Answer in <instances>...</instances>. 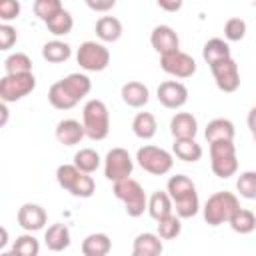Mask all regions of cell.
<instances>
[{
  "label": "cell",
  "mask_w": 256,
  "mask_h": 256,
  "mask_svg": "<svg viewBox=\"0 0 256 256\" xmlns=\"http://www.w3.org/2000/svg\"><path fill=\"white\" fill-rule=\"evenodd\" d=\"M134 250H140V252H146V254H152V256H160L162 250H164L162 238L158 234H152V232L138 234L134 238Z\"/></svg>",
  "instance_id": "4dcf8cb0"
},
{
  "label": "cell",
  "mask_w": 256,
  "mask_h": 256,
  "mask_svg": "<svg viewBox=\"0 0 256 256\" xmlns=\"http://www.w3.org/2000/svg\"><path fill=\"white\" fill-rule=\"evenodd\" d=\"M238 208H240V202L232 192H216L208 198L204 206V220L210 226H220L224 222H230L232 214Z\"/></svg>",
  "instance_id": "3957f363"
},
{
  "label": "cell",
  "mask_w": 256,
  "mask_h": 256,
  "mask_svg": "<svg viewBox=\"0 0 256 256\" xmlns=\"http://www.w3.org/2000/svg\"><path fill=\"white\" fill-rule=\"evenodd\" d=\"M48 100H50V104H52L56 110H70V108H74V106L78 104V100H74V98L68 94V90L62 86V82H56V84L50 86V90H48Z\"/></svg>",
  "instance_id": "f546056e"
},
{
  "label": "cell",
  "mask_w": 256,
  "mask_h": 256,
  "mask_svg": "<svg viewBox=\"0 0 256 256\" xmlns=\"http://www.w3.org/2000/svg\"><path fill=\"white\" fill-rule=\"evenodd\" d=\"M18 40V34L12 26L0 24V50H10Z\"/></svg>",
  "instance_id": "7bdbcfd3"
},
{
  "label": "cell",
  "mask_w": 256,
  "mask_h": 256,
  "mask_svg": "<svg viewBox=\"0 0 256 256\" xmlns=\"http://www.w3.org/2000/svg\"><path fill=\"white\" fill-rule=\"evenodd\" d=\"M174 208H176V216L178 218H194L200 210V200H198V194H190V196H184L180 200L174 202Z\"/></svg>",
  "instance_id": "e575fe53"
},
{
  "label": "cell",
  "mask_w": 256,
  "mask_h": 256,
  "mask_svg": "<svg viewBox=\"0 0 256 256\" xmlns=\"http://www.w3.org/2000/svg\"><path fill=\"white\" fill-rule=\"evenodd\" d=\"M158 6L162 8V10H168V12H176V10H180L182 8V2L180 0H158Z\"/></svg>",
  "instance_id": "f6af8a7d"
},
{
  "label": "cell",
  "mask_w": 256,
  "mask_h": 256,
  "mask_svg": "<svg viewBox=\"0 0 256 256\" xmlns=\"http://www.w3.org/2000/svg\"><path fill=\"white\" fill-rule=\"evenodd\" d=\"M166 188H168V194H170L172 202H176V200H180V198L190 196V194L196 192L194 182H192L188 176H184V174H176V176H172V178L168 180V186H166Z\"/></svg>",
  "instance_id": "4316f807"
},
{
  "label": "cell",
  "mask_w": 256,
  "mask_h": 256,
  "mask_svg": "<svg viewBox=\"0 0 256 256\" xmlns=\"http://www.w3.org/2000/svg\"><path fill=\"white\" fill-rule=\"evenodd\" d=\"M0 256H18V254H14V252L10 250V252H4V254H0Z\"/></svg>",
  "instance_id": "f907efd6"
},
{
  "label": "cell",
  "mask_w": 256,
  "mask_h": 256,
  "mask_svg": "<svg viewBox=\"0 0 256 256\" xmlns=\"http://www.w3.org/2000/svg\"><path fill=\"white\" fill-rule=\"evenodd\" d=\"M254 140H256V134H254Z\"/></svg>",
  "instance_id": "816d5d0a"
},
{
  "label": "cell",
  "mask_w": 256,
  "mask_h": 256,
  "mask_svg": "<svg viewBox=\"0 0 256 256\" xmlns=\"http://www.w3.org/2000/svg\"><path fill=\"white\" fill-rule=\"evenodd\" d=\"M136 160L144 172L154 174V176H164L174 166L172 154L158 146H142L136 154Z\"/></svg>",
  "instance_id": "5b68a950"
},
{
  "label": "cell",
  "mask_w": 256,
  "mask_h": 256,
  "mask_svg": "<svg viewBox=\"0 0 256 256\" xmlns=\"http://www.w3.org/2000/svg\"><path fill=\"white\" fill-rule=\"evenodd\" d=\"M170 132H172L174 140L194 138L196 132H198V120L192 114H188V112H178L170 120Z\"/></svg>",
  "instance_id": "5bb4252c"
},
{
  "label": "cell",
  "mask_w": 256,
  "mask_h": 256,
  "mask_svg": "<svg viewBox=\"0 0 256 256\" xmlns=\"http://www.w3.org/2000/svg\"><path fill=\"white\" fill-rule=\"evenodd\" d=\"M150 42H152V48L160 56H166V54H172V52H178L180 50V38H178V34L170 26H166V24H160V26H156L152 30Z\"/></svg>",
  "instance_id": "7c38bea8"
},
{
  "label": "cell",
  "mask_w": 256,
  "mask_h": 256,
  "mask_svg": "<svg viewBox=\"0 0 256 256\" xmlns=\"http://www.w3.org/2000/svg\"><path fill=\"white\" fill-rule=\"evenodd\" d=\"M6 242H8V230L2 228V240H0V246H6Z\"/></svg>",
  "instance_id": "c3c4849f"
},
{
  "label": "cell",
  "mask_w": 256,
  "mask_h": 256,
  "mask_svg": "<svg viewBox=\"0 0 256 256\" xmlns=\"http://www.w3.org/2000/svg\"><path fill=\"white\" fill-rule=\"evenodd\" d=\"M204 136H206L208 144L220 142V140H230V142H234L236 128H234V124H232L228 118H214L212 122H208Z\"/></svg>",
  "instance_id": "e0dca14e"
},
{
  "label": "cell",
  "mask_w": 256,
  "mask_h": 256,
  "mask_svg": "<svg viewBox=\"0 0 256 256\" xmlns=\"http://www.w3.org/2000/svg\"><path fill=\"white\" fill-rule=\"evenodd\" d=\"M202 56H204V60H206V64H208L210 68H212L214 64H218V62H224V60L232 58V56H230V46H228V42H224L222 38H212V40H208V42L204 44Z\"/></svg>",
  "instance_id": "ffe728a7"
},
{
  "label": "cell",
  "mask_w": 256,
  "mask_h": 256,
  "mask_svg": "<svg viewBox=\"0 0 256 256\" xmlns=\"http://www.w3.org/2000/svg\"><path fill=\"white\" fill-rule=\"evenodd\" d=\"M248 128L252 130V134H256V106L250 110L248 114Z\"/></svg>",
  "instance_id": "bcb514c9"
},
{
  "label": "cell",
  "mask_w": 256,
  "mask_h": 256,
  "mask_svg": "<svg viewBox=\"0 0 256 256\" xmlns=\"http://www.w3.org/2000/svg\"><path fill=\"white\" fill-rule=\"evenodd\" d=\"M80 174H82V172H80L74 164H62V166H58V170H56V180H58V184H60L64 190L70 192Z\"/></svg>",
  "instance_id": "f35d334b"
},
{
  "label": "cell",
  "mask_w": 256,
  "mask_h": 256,
  "mask_svg": "<svg viewBox=\"0 0 256 256\" xmlns=\"http://www.w3.org/2000/svg\"><path fill=\"white\" fill-rule=\"evenodd\" d=\"M160 68L170 74V76H176V78H190L194 72H196V62L190 54L178 50V52H172V54H166V56H160Z\"/></svg>",
  "instance_id": "9c48e42d"
},
{
  "label": "cell",
  "mask_w": 256,
  "mask_h": 256,
  "mask_svg": "<svg viewBox=\"0 0 256 256\" xmlns=\"http://www.w3.org/2000/svg\"><path fill=\"white\" fill-rule=\"evenodd\" d=\"M172 210H174V202H172V198H170L168 192L158 190V192H154L150 196V200H148V212H150V216L156 222L172 216Z\"/></svg>",
  "instance_id": "ac0fdd59"
},
{
  "label": "cell",
  "mask_w": 256,
  "mask_h": 256,
  "mask_svg": "<svg viewBox=\"0 0 256 256\" xmlns=\"http://www.w3.org/2000/svg\"><path fill=\"white\" fill-rule=\"evenodd\" d=\"M122 100L130 108H142L150 100V90L142 82H126L122 86Z\"/></svg>",
  "instance_id": "2e32d148"
},
{
  "label": "cell",
  "mask_w": 256,
  "mask_h": 256,
  "mask_svg": "<svg viewBox=\"0 0 256 256\" xmlns=\"http://www.w3.org/2000/svg\"><path fill=\"white\" fill-rule=\"evenodd\" d=\"M210 160H212V172L226 180L238 172V158H236V146L230 140H220L210 144Z\"/></svg>",
  "instance_id": "277c9868"
},
{
  "label": "cell",
  "mask_w": 256,
  "mask_h": 256,
  "mask_svg": "<svg viewBox=\"0 0 256 256\" xmlns=\"http://www.w3.org/2000/svg\"><path fill=\"white\" fill-rule=\"evenodd\" d=\"M76 60H78L80 68H84L86 72H102L110 64V52L104 44L88 40V42L80 44Z\"/></svg>",
  "instance_id": "8992f818"
},
{
  "label": "cell",
  "mask_w": 256,
  "mask_h": 256,
  "mask_svg": "<svg viewBox=\"0 0 256 256\" xmlns=\"http://www.w3.org/2000/svg\"><path fill=\"white\" fill-rule=\"evenodd\" d=\"M36 88L34 74H16V76H4L0 80V98L2 102H18L24 96H28Z\"/></svg>",
  "instance_id": "ba28073f"
},
{
  "label": "cell",
  "mask_w": 256,
  "mask_h": 256,
  "mask_svg": "<svg viewBox=\"0 0 256 256\" xmlns=\"http://www.w3.org/2000/svg\"><path fill=\"white\" fill-rule=\"evenodd\" d=\"M60 82H62V86L68 90V94H70L74 100H78V102H80L84 96H88L90 90H92V82H90V78H88L86 74H68V76L62 78Z\"/></svg>",
  "instance_id": "7402d4cb"
},
{
  "label": "cell",
  "mask_w": 256,
  "mask_h": 256,
  "mask_svg": "<svg viewBox=\"0 0 256 256\" xmlns=\"http://www.w3.org/2000/svg\"><path fill=\"white\" fill-rule=\"evenodd\" d=\"M176 158H180L182 162H198L202 158V146L194 140V138H186V140H174L172 146Z\"/></svg>",
  "instance_id": "484cf974"
},
{
  "label": "cell",
  "mask_w": 256,
  "mask_h": 256,
  "mask_svg": "<svg viewBox=\"0 0 256 256\" xmlns=\"http://www.w3.org/2000/svg\"><path fill=\"white\" fill-rule=\"evenodd\" d=\"M4 68L8 76H16V74H30L32 72V60L24 54V52H16L10 54L4 60Z\"/></svg>",
  "instance_id": "1f68e13d"
},
{
  "label": "cell",
  "mask_w": 256,
  "mask_h": 256,
  "mask_svg": "<svg viewBox=\"0 0 256 256\" xmlns=\"http://www.w3.org/2000/svg\"><path fill=\"white\" fill-rule=\"evenodd\" d=\"M158 100L164 108H170V110L182 108L188 102V88L182 82L166 80L158 86Z\"/></svg>",
  "instance_id": "8fae6325"
},
{
  "label": "cell",
  "mask_w": 256,
  "mask_h": 256,
  "mask_svg": "<svg viewBox=\"0 0 256 256\" xmlns=\"http://www.w3.org/2000/svg\"><path fill=\"white\" fill-rule=\"evenodd\" d=\"M110 250H112V240L102 232L90 234L82 242V254L84 256H108Z\"/></svg>",
  "instance_id": "44dd1931"
},
{
  "label": "cell",
  "mask_w": 256,
  "mask_h": 256,
  "mask_svg": "<svg viewBox=\"0 0 256 256\" xmlns=\"http://www.w3.org/2000/svg\"><path fill=\"white\" fill-rule=\"evenodd\" d=\"M210 70H212V76L216 80V86L222 92L230 94V92H236L240 88V72H238V64L234 62V58L218 62Z\"/></svg>",
  "instance_id": "30bf717a"
},
{
  "label": "cell",
  "mask_w": 256,
  "mask_h": 256,
  "mask_svg": "<svg viewBox=\"0 0 256 256\" xmlns=\"http://www.w3.org/2000/svg\"><path fill=\"white\" fill-rule=\"evenodd\" d=\"M86 6H88L90 10H96V12H106V10H112V8L116 6V2H114V0H104V2L86 0Z\"/></svg>",
  "instance_id": "ee69618b"
},
{
  "label": "cell",
  "mask_w": 256,
  "mask_h": 256,
  "mask_svg": "<svg viewBox=\"0 0 256 256\" xmlns=\"http://www.w3.org/2000/svg\"><path fill=\"white\" fill-rule=\"evenodd\" d=\"M94 192H96V182H94V178L90 174H84V172L78 176L76 184L70 190V194L76 196V198H90Z\"/></svg>",
  "instance_id": "ab89813d"
},
{
  "label": "cell",
  "mask_w": 256,
  "mask_h": 256,
  "mask_svg": "<svg viewBox=\"0 0 256 256\" xmlns=\"http://www.w3.org/2000/svg\"><path fill=\"white\" fill-rule=\"evenodd\" d=\"M86 136V130H84V124H80L78 120H62L58 122L56 126V138L60 144L64 146H74V144H80V140Z\"/></svg>",
  "instance_id": "9a60e30c"
},
{
  "label": "cell",
  "mask_w": 256,
  "mask_h": 256,
  "mask_svg": "<svg viewBox=\"0 0 256 256\" xmlns=\"http://www.w3.org/2000/svg\"><path fill=\"white\" fill-rule=\"evenodd\" d=\"M20 2H16V0H2L0 2V18L4 20V22H10V20H14V18H18L20 16Z\"/></svg>",
  "instance_id": "b9f144b4"
},
{
  "label": "cell",
  "mask_w": 256,
  "mask_h": 256,
  "mask_svg": "<svg viewBox=\"0 0 256 256\" xmlns=\"http://www.w3.org/2000/svg\"><path fill=\"white\" fill-rule=\"evenodd\" d=\"M228 224L238 234H250V232L256 230V216H254V212H250L246 208H238L232 214V218H230Z\"/></svg>",
  "instance_id": "83f0119b"
},
{
  "label": "cell",
  "mask_w": 256,
  "mask_h": 256,
  "mask_svg": "<svg viewBox=\"0 0 256 256\" xmlns=\"http://www.w3.org/2000/svg\"><path fill=\"white\" fill-rule=\"evenodd\" d=\"M180 232H182V222L174 214L158 222V236L162 240H174L176 236H180Z\"/></svg>",
  "instance_id": "8d00e7d4"
},
{
  "label": "cell",
  "mask_w": 256,
  "mask_h": 256,
  "mask_svg": "<svg viewBox=\"0 0 256 256\" xmlns=\"http://www.w3.org/2000/svg\"><path fill=\"white\" fill-rule=\"evenodd\" d=\"M62 10H64V6L60 0H36L34 2V12L42 22H50Z\"/></svg>",
  "instance_id": "836d02e7"
},
{
  "label": "cell",
  "mask_w": 256,
  "mask_h": 256,
  "mask_svg": "<svg viewBox=\"0 0 256 256\" xmlns=\"http://www.w3.org/2000/svg\"><path fill=\"white\" fill-rule=\"evenodd\" d=\"M12 252L18 254V256H38L40 242L32 234H22V236L16 238V242L12 246Z\"/></svg>",
  "instance_id": "d590c367"
},
{
  "label": "cell",
  "mask_w": 256,
  "mask_h": 256,
  "mask_svg": "<svg viewBox=\"0 0 256 256\" xmlns=\"http://www.w3.org/2000/svg\"><path fill=\"white\" fill-rule=\"evenodd\" d=\"M224 36L230 42H240L246 36V22L242 18H230L224 26Z\"/></svg>",
  "instance_id": "60d3db41"
},
{
  "label": "cell",
  "mask_w": 256,
  "mask_h": 256,
  "mask_svg": "<svg viewBox=\"0 0 256 256\" xmlns=\"http://www.w3.org/2000/svg\"><path fill=\"white\" fill-rule=\"evenodd\" d=\"M74 166L84 174H92L100 168V154L92 148H82L74 154Z\"/></svg>",
  "instance_id": "f1b7e54d"
},
{
  "label": "cell",
  "mask_w": 256,
  "mask_h": 256,
  "mask_svg": "<svg viewBox=\"0 0 256 256\" xmlns=\"http://www.w3.org/2000/svg\"><path fill=\"white\" fill-rule=\"evenodd\" d=\"M236 188H238V192H240L242 198H246V200H256V172H252V170L242 172V174L238 176Z\"/></svg>",
  "instance_id": "74e56055"
},
{
  "label": "cell",
  "mask_w": 256,
  "mask_h": 256,
  "mask_svg": "<svg viewBox=\"0 0 256 256\" xmlns=\"http://www.w3.org/2000/svg\"><path fill=\"white\" fill-rule=\"evenodd\" d=\"M72 56V48L62 40H52L42 46V58L50 64H62Z\"/></svg>",
  "instance_id": "d4e9b609"
},
{
  "label": "cell",
  "mask_w": 256,
  "mask_h": 256,
  "mask_svg": "<svg viewBox=\"0 0 256 256\" xmlns=\"http://www.w3.org/2000/svg\"><path fill=\"white\" fill-rule=\"evenodd\" d=\"M132 256H152V254H146V252H140V250H132Z\"/></svg>",
  "instance_id": "681fc988"
},
{
  "label": "cell",
  "mask_w": 256,
  "mask_h": 256,
  "mask_svg": "<svg viewBox=\"0 0 256 256\" xmlns=\"http://www.w3.org/2000/svg\"><path fill=\"white\" fill-rule=\"evenodd\" d=\"M114 196L124 202L126 214L132 216V218H138V216L144 214V210H148L146 192H144V188L140 186V182H136L134 178L116 182V184H114Z\"/></svg>",
  "instance_id": "7a4b0ae2"
},
{
  "label": "cell",
  "mask_w": 256,
  "mask_h": 256,
  "mask_svg": "<svg viewBox=\"0 0 256 256\" xmlns=\"http://www.w3.org/2000/svg\"><path fill=\"white\" fill-rule=\"evenodd\" d=\"M82 124L90 140H104L110 132V114L102 100H88L82 110Z\"/></svg>",
  "instance_id": "6da1fadb"
},
{
  "label": "cell",
  "mask_w": 256,
  "mask_h": 256,
  "mask_svg": "<svg viewBox=\"0 0 256 256\" xmlns=\"http://www.w3.org/2000/svg\"><path fill=\"white\" fill-rule=\"evenodd\" d=\"M132 170H134V160L130 156L128 150L124 148H112L108 154H106V160H104V176L110 180V182H122V180H128L132 176Z\"/></svg>",
  "instance_id": "52a82bcc"
},
{
  "label": "cell",
  "mask_w": 256,
  "mask_h": 256,
  "mask_svg": "<svg viewBox=\"0 0 256 256\" xmlns=\"http://www.w3.org/2000/svg\"><path fill=\"white\" fill-rule=\"evenodd\" d=\"M96 36L102 42H116L122 36V22L114 16H102L96 22Z\"/></svg>",
  "instance_id": "603a6c76"
},
{
  "label": "cell",
  "mask_w": 256,
  "mask_h": 256,
  "mask_svg": "<svg viewBox=\"0 0 256 256\" xmlns=\"http://www.w3.org/2000/svg\"><path fill=\"white\" fill-rule=\"evenodd\" d=\"M0 112H2V126H4V124H6V120H8V108H6V102H2Z\"/></svg>",
  "instance_id": "7dc6e473"
},
{
  "label": "cell",
  "mask_w": 256,
  "mask_h": 256,
  "mask_svg": "<svg viewBox=\"0 0 256 256\" xmlns=\"http://www.w3.org/2000/svg\"><path fill=\"white\" fill-rule=\"evenodd\" d=\"M46 26H48V30L54 34V36H66V34H70L72 32V28H74V18H72V14L68 12V10H62L58 16H54L50 22H46Z\"/></svg>",
  "instance_id": "d6a6232c"
},
{
  "label": "cell",
  "mask_w": 256,
  "mask_h": 256,
  "mask_svg": "<svg viewBox=\"0 0 256 256\" xmlns=\"http://www.w3.org/2000/svg\"><path fill=\"white\" fill-rule=\"evenodd\" d=\"M44 242H46V248L52 250V252H62L70 246V230L66 224H52L46 234H44Z\"/></svg>",
  "instance_id": "d6986e66"
},
{
  "label": "cell",
  "mask_w": 256,
  "mask_h": 256,
  "mask_svg": "<svg viewBox=\"0 0 256 256\" xmlns=\"http://www.w3.org/2000/svg\"><path fill=\"white\" fill-rule=\"evenodd\" d=\"M48 216L46 210L38 204H24L18 210V224L26 230V232H38L44 228Z\"/></svg>",
  "instance_id": "4fadbf2b"
},
{
  "label": "cell",
  "mask_w": 256,
  "mask_h": 256,
  "mask_svg": "<svg viewBox=\"0 0 256 256\" xmlns=\"http://www.w3.org/2000/svg\"><path fill=\"white\" fill-rule=\"evenodd\" d=\"M132 130L134 134L140 138V140H150L156 136V130H158V124H156V118L154 114L150 112H138L132 120Z\"/></svg>",
  "instance_id": "cb8c5ba5"
}]
</instances>
